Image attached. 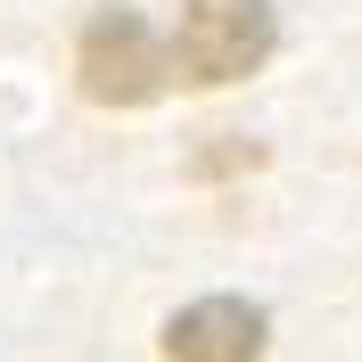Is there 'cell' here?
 Instances as JSON below:
<instances>
[{"label": "cell", "instance_id": "2", "mask_svg": "<svg viewBox=\"0 0 362 362\" xmlns=\"http://www.w3.org/2000/svg\"><path fill=\"white\" fill-rule=\"evenodd\" d=\"M74 74L99 107H148L165 90V49L157 33L132 17V8H99L83 25V49H74Z\"/></svg>", "mask_w": 362, "mask_h": 362}, {"label": "cell", "instance_id": "3", "mask_svg": "<svg viewBox=\"0 0 362 362\" xmlns=\"http://www.w3.org/2000/svg\"><path fill=\"white\" fill-rule=\"evenodd\" d=\"M165 362H264V313L239 296H198L165 321Z\"/></svg>", "mask_w": 362, "mask_h": 362}, {"label": "cell", "instance_id": "1", "mask_svg": "<svg viewBox=\"0 0 362 362\" xmlns=\"http://www.w3.org/2000/svg\"><path fill=\"white\" fill-rule=\"evenodd\" d=\"M181 83H247L255 66L272 58V8L264 0H181Z\"/></svg>", "mask_w": 362, "mask_h": 362}, {"label": "cell", "instance_id": "4", "mask_svg": "<svg viewBox=\"0 0 362 362\" xmlns=\"http://www.w3.org/2000/svg\"><path fill=\"white\" fill-rule=\"evenodd\" d=\"M247 165H264V148H255V140H239V132H223L214 148H198V157H189V173H198V181H223V173H247Z\"/></svg>", "mask_w": 362, "mask_h": 362}]
</instances>
